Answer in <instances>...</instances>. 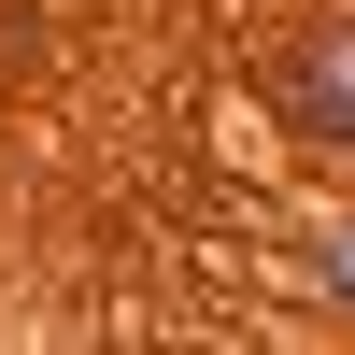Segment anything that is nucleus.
Listing matches in <instances>:
<instances>
[{
	"instance_id": "obj_2",
	"label": "nucleus",
	"mask_w": 355,
	"mask_h": 355,
	"mask_svg": "<svg viewBox=\"0 0 355 355\" xmlns=\"http://www.w3.org/2000/svg\"><path fill=\"white\" fill-rule=\"evenodd\" d=\"M313 284L355 313V214H327V227H313Z\"/></svg>"
},
{
	"instance_id": "obj_1",
	"label": "nucleus",
	"mask_w": 355,
	"mask_h": 355,
	"mask_svg": "<svg viewBox=\"0 0 355 355\" xmlns=\"http://www.w3.org/2000/svg\"><path fill=\"white\" fill-rule=\"evenodd\" d=\"M299 114H313V128H355V28L299 43Z\"/></svg>"
}]
</instances>
